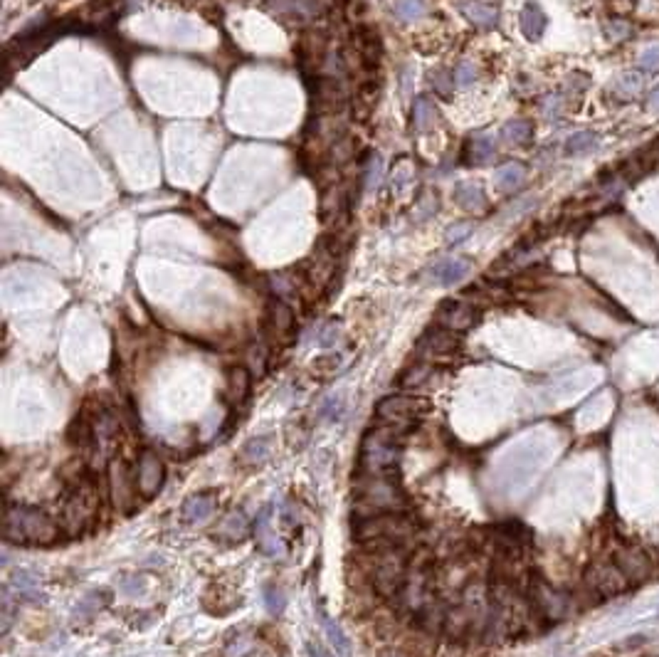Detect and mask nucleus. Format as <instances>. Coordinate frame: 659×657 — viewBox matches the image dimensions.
Returning <instances> with one entry per match:
<instances>
[{
	"instance_id": "nucleus-1",
	"label": "nucleus",
	"mask_w": 659,
	"mask_h": 657,
	"mask_svg": "<svg viewBox=\"0 0 659 657\" xmlns=\"http://www.w3.org/2000/svg\"><path fill=\"white\" fill-rule=\"evenodd\" d=\"M354 494L356 511L361 516L408 509V496L403 492L396 472H358Z\"/></svg>"
},
{
	"instance_id": "nucleus-2",
	"label": "nucleus",
	"mask_w": 659,
	"mask_h": 657,
	"mask_svg": "<svg viewBox=\"0 0 659 657\" xmlns=\"http://www.w3.org/2000/svg\"><path fill=\"white\" fill-rule=\"evenodd\" d=\"M418 534V521L403 511H383V514L358 516L354 524L356 541L366 544L368 548H388V546H405L410 539Z\"/></svg>"
},
{
	"instance_id": "nucleus-3",
	"label": "nucleus",
	"mask_w": 659,
	"mask_h": 657,
	"mask_svg": "<svg viewBox=\"0 0 659 657\" xmlns=\"http://www.w3.org/2000/svg\"><path fill=\"white\" fill-rule=\"evenodd\" d=\"M3 534L13 544H52L60 539V526L35 506H5Z\"/></svg>"
},
{
	"instance_id": "nucleus-4",
	"label": "nucleus",
	"mask_w": 659,
	"mask_h": 657,
	"mask_svg": "<svg viewBox=\"0 0 659 657\" xmlns=\"http://www.w3.org/2000/svg\"><path fill=\"white\" fill-rule=\"evenodd\" d=\"M403 430L398 428H378L366 433L361 445V460L358 472H396V465L401 462L403 445L398 435Z\"/></svg>"
},
{
	"instance_id": "nucleus-5",
	"label": "nucleus",
	"mask_w": 659,
	"mask_h": 657,
	"mask_svg": "<svg viewBox=\"0 0 659 657\" xmlns=\"http://www.w3.org/2000/svg\"><path fill=\"white\" fill-rule=\"evenodd\" d=\"M99 511V492L92 482H80L62 506V526L70 536H80L94 524Z\"/></svg>"
},
{
	"instance_id": "nucleus-6",
	"label": "nucleus",
	"mask_w": 659,
	"mask_h": 657,
	"mask_svg": "<svg viewBox=\"0 0 659 657\" xmlns=\"http://www.w3.org/2000/svg\"><path fill=\"white\" fill-rule=\"evenodd\" d=\"M430 411L427 398L418 396H386L376 406V418L386 425H405Z\"/></svg>"
},
{
	"instance_id": "nucleus-7",
	"label": "nucleus",
	"mask_w": 659,
	"mask_h": 657,
	"mask_svg": "<svg viewBox=\"0 0 659 657\" xmlns=\"http://www.w3.org/2000/svg\"><path fill=\"white\" fill-rule=\"evenodd\" d=\"M109 489H111V499L121 514H131L138 504V484L136 474H131L129 465L121 457H114L109 462Z\"/></svg>"
},
{
	"instance_id": "nucleus-8",
	"label": "nucleus",
	"mask_w": 659,
	"mask_h": 657,
	"mask_svg": "<svg viewBox=\"0 0 659 657\" xmlns=\"http://www.w3.org/2000/svg\"><path fill=\"white\" fill-rule=\"evenodd\" d=\"M163 479H165L163 460L156 452H151V450H146L136 465V484L143 499H151V496L158 494L160 487H163Z\"/></svg>"
},
{
	"instance_id": "nucleus-9",
	"label": "nucleus",
	"mask_w": 659,
	"mask_h": 657,
	"mask_svg": "<svg viewBox=\"0 0 659 657\" xmlns=\"http://www.w3.org/2000/svg\"><path fill=\"white\" fill-rule=\"evenodd\" d=\"M437 324L450 331H467L474 327L479 319V309H474L467 302H454V299H445L437 309Z\"/></svg>"
},
{
	"instance_id": "nucleus-10",
	"label": "nucleus",
	"mask_w": 659,
	"mask_h": 657,
	"mask_svg": "<svg viewBox=\"0 0 659 657\" xmlns=\"http://www.w3.org/2000/svg\"><path fill=\"white\" fill-rule=\"evenodd\" d=\"M264 329H267L269 339L274 341H289L294 334V312L282 302V299H272L267 304V314H264Z\"/></svg>"
},
{
	"instance_id": "nucleus-11",
	"label": "nucleus",
	"mask_w": 659,
	"mask_h": 657,
	"mask_svg": "<svg viewBox=\"0 0 659 657\" xmlns=\"http://www.w3.org/2000/svg\"><path fill=\"white\" fill-rule=\"evenodd\" d=\"M324 57H326L324 33L306 30L302 38H299V45H297V62H299V67H302L304 77H309L311 70H316V67L324 62Z\"/></svg>"
},
{
	"instance_id": "nucleus-12",
	"label": "nucleus",
	"mask_w": 659,
	"mask_h": 657,
	"mask_svg": "<svg viewBox=\"0 0 659 657\" xmlns=\"http://www.w3.org/2000/svg\"><path fill=\"white\" fill-rule=\"evenodd\" d=\"M356 55L361 60V65L366 70H376L378 62H381V35L378 30H373L371 25H358L356 28Z\"/></svg>"
},
{
	"instance_id": "nucleus-13",
	"label": "nucleus",
	"mask_w": 659,
	"mask_h": 657,
	"mask_svg": "<svg viewBox=\"0 0 659 657\" xmlns=\"http://www.w3.org/2000/svg\"><path fill=\"white\" fill-rule=\"evenodd\" d=\"M454 334H457V331H450V329L430 331V334H425L423 339H420L418 354L432 356V359H440V356L454 354V351L459 349V339H457Z\"/></svg>"
},
{
	"instance_id": "nucleus-14",
	"label": "nucleus",
	"mask_w": 659,
	"mask_h": 657,
	"mask_svg": "<svg viewBox=\"0 0 659 657\" xmlns=\"http://www.w3.org/2000/svg\"><path fill=\"white\" fill-rule=\"evenodd\" d=\"M254 539H257V546L262 548L267 556H282L284 548L282 541L277 539L272 529V506H262V511L257 514V521H254Z\"/></svg>"
},
{
	"instance_id": "nucleus-15",
	"label": "nucleus",
	"mask_w": 659,
	"mask_h": 657,
	"mask_svg": "<svg viewBox=\"0 0 659 657\" xmlns=\"http://www.w3.org/2000/svg\"><path fill=\"white\" fill-rule=\"evenodd\" d=\"M469 270H472V265L467 260H462V257H447V260H440L430 267V279L450 287V284L462 282V279L469 274Z\"/></svg>"
},
{
	"instance_id": "nucleus-16",
	"label": "nucleus",
	"mask_w": 659,
	"mask_h": 657,
	"mask_svg": "<svg viewBox=\"0 0 659 657\" xmlns=\"http://www.w3.org/2000/svg\"><path fill=\"white\" fill-rule=\"evenodd\" d=\"M217 509V496L212 492H200L188 496V501L183 504V519L185 524H203L210 519Z\"/></svg>"
},
{
	"instance_id": "nucleus-17",
	"label": "nucleus",
	"mask_w": 659,
	"mask_h": 657,
	"mask_svg": "<svg viewBox=\"0 0 659 657\" xmlns=\"http://www.w3.org/2000/svg\"><path fill=\"white\" fill-rule=\"evenodd\" d=\"M459 10L464 13V18L469 23L479 25V28H494L496 20H499V13L496 8L486 3H479V0H459Z\"/></svg>"
},
{
	"instance_id": "nucleus-18",
	"label": "nucleus",
	"mask_w": 659,
	"mask_h": 657,
	"mask_svg": "<svg viewBox=\"0 0 659 657\" xmlns=\"http://www.w3.org/2000/svg\"><path fill=\"white\" fill-rule=\"evenodd\" d=\"M518 25H521V33L528 40H538L543 35V30H546V15H543V10L536 3H526L521 15H518Z\"/></svg>"
},
{
	"instance_id": "nucleus-19",
	"label": "nucleus",
	"mask_w": 659,
	"mask_h": 657,
	"mask_svg": "<svg viewBox=\"0 0 659 657\" xmlns=\"http://www.w3.org/2000/svg\"><path fill=\"white\" fill-rule=\"evenodd\" d=\"M454 200H457V203H459L464 210H469V213H479V210L486 208V195H484V190H481L476 183H472V180H467V183H457V188H454Z\"/></svg>"
},
{
	"instance_id": "nucleus-20",
	"label": "nucleus",
	"mask_w": 659,
	"mask_h": 657,
	"mask_svg": "<svg viewBox=\"0 0 659 657\" xmlns=\"http://www.w3.org/2000/svg\"><path fill=\"white\" fill-rule=\"evenodd\" d=\"M67 440L75 445L92 447V442H94V416L82 411L80 416L70 423V428H67Z\"/></svg>"
},
{
	"instance_id": "nucleus-21",
	"label": "nucleus",
	"mask_w": 659,
	"mask_h": 657,
	"mask_svg": "<svg viewBox=\"0 0 659 657\" xmlns=\"http://www.w3.org/2000/svg\"><path fill=\"white\" fill-rule=\"evenodd\" d=\"M523 180H526V168L521 163H506L494 173L496 188L504 190V193H513Z\"/></svg>"
},
{
	"instance_id": "nucleus-22",
	"label": "nucleus",
	"mask_w": 659,
	"mask_h": 657,
	"mask_svg": "<svg viewBox=\"0 0 659 657\" xmlns=\"http://www.w3.org/2000/svg\"><path fill=\"white\" fill-rule=\"evenodd\" d=\"M227 388H230V398H232V401L242 403L247 396H250L252 371H247L245 366H235V369H230V376H227Z\"/></svg>"
},
{
	"instance_id": "nucleus-23",
	"label": "nucleus",
	"mask_w": 659,
	"mask_h": 657,
	"mask_svg": "<svg viewBox=\"0 0 659 657\" xmlns=\"http://www.w3.org/2000/svg\"><path fill=\"white\" fill-rule=\"evenodd\" d=\"M272 455V440L269 438H252L250 442L242 447L240 462L242 465H264Z\"/></svg>"
},
{
	"instance_id": "nucleus-24",
	"label": "nucleus",
	"mask_w": 659,
	"mask_h": 657,
	"mask_svg": "<svg viewBox=\"0 0 659 657\" xmlns=\"http://www.w3.org/2000/svg\"><path fill=\"white\" fill-rule=\"evenodd\" d=\"M440 112H437V104H435L430 97H418L413 104V121L415 126L420 129V131H425V129H430L435 121H437Z\"/></svg>"
},
{
	"instance_id": "nucleus-25",
	"label": "nucleus",
	"mask_w": 659,
	"mask_h": 657,
	"mask_svg": "<svg viewBox=\"0 0 659 657\" xmlns=\"http://www.w3.org/2000/svg\"><path fill=\"white\" fill-rule=\"evenodd\" d=\"M10 586L18 593V598L23 596V601H40L43 598L38 593V576L33 571H15L13 578H10Z\"/></svg>"
},
{
	"instance_id": "nucleus-26",
	"label": "nucleus",
	"mask_w": 659,
	"mask_h": 657,
	"mask_svg": "<svg viewBox=\"0 0 659 657\" xmlns=\"http://www.w3.org/2000/svg\"><path fill=\"white\" fill-rule=\"evenodd\" d=\"M247 529H250V524H247L245 511H232V514L227 516L225 521H222L220 534L225 536V539H230V541H240V539H245Z\"/></svg>"
},
{
	"instance_id": "nucleus-27",
	"label": "nucleus",
	"mask_w": 659,
	"mask_h": 657,
	"mask_svg": "<svg viewBox=\"0 0 659 657\" xmlns=\"http://www.w3.org/2000/svg\"><path fill=\"white\" fill-rule=\"evenodd\" d=\"M504 139L508 143H526L533 136V124L526 119H513V121L504 124Z\"/></svg>"
},
{
	"instance_id": "nucleus-28",
	"label": "nucleus",
	"mask_w": 659,
	"mask_h": 657,
	"mask_svg": "<svg viewBox=\"0 0 659 657\" xmlns=\"http://www.w3.org/2000/svg\"><path fill=\"white\" fill-rule=\"evenodd\" d=\"M109 593L107 591H94V593H89V596L85 598L80 605H77V610H75V620H89L92 615L97 613V610H102L104 605L109 603Z\"/></svg>"
},
{
	"instance_id": "nucleus-29",
	"label": "nucleus",
	"mask_w": 659,
	"mask_h": 657,
	"mask_svg": "<svg viewBox=\"0 0 659 657\" xmlns=\"http://www.w3.org/2000/svg\"><path fill=\"white\" fill-rule=\"evenodd\" d=\"M321 623H324V630H326V638H329L331 648L336 650L339 655H349V638H346V633L341 630V625H336L331 618H321Z\"/></svg>"
},
{
	"instance_id": "nucleus-30",
	"label": "nucleus",
	"mask_w": 659,
	"mask_h": 657,
	"mask_svg": "<svg viewBox=\"0 0 659 657\" xmlns=\"http://www.w3.org/2000/svg\"><path fill=\"white\" fill-rule=\"evenodd\" d=\"M254 650H257V640L252 635H237L225 645V657H250Z\"/></svg>"
},
{
	"instance_id": "nucleus-31",
	"label": "nucleus",
	"mask_w": 659,
	"mask_h": 657,
	"mask_svg": "<svg viewBox=\"0 0 659 657\" xmlns=\"http://www.w3.org/2000/svg\"><path fill=\"white\" fill-rule=\"evenodd\" d=\"M264 605H267L269 615H282L287 608V593L279 586H267L264 588Z\"/></svg>"
},
{
	"instance_id": "nucleus-32",
	"label": "nucleus",
	"mask_w": 659,
	"mask_h": 657,
	"mask_svg": "<svg viewBox=\"0 0 659 657\" xmlns=\"http://www.w3.org/2000/svg\"><path fill=\"white\" fill-rule=\"evenodd\" d=\"M595 143H598V136L590 131H580V134H573V136L565 141V151L568 153H585L590 151V148H595Z\"/></svg>"
},
{
	"instance_id": "nucleus-33",
	"label": "nucleus",
	"mask_w": 659,
	"mask_h": 657,
	"mask_svg": "<svg viewBox=\"0 0 659 657\" xmlns=\"http://www.w3.org/2000/svg\"><path fill=\"white\" fill-rule=\"evenodd\" d=\"M472 163H484L494 153V141L491 136H474L472 139Z\"/></svg>"
},
{
	"instance_id": "nucleus-34",
	"label": "nucleus",
	"mask_w": 659,
	"mask_h": 657,
	"mask_svg": "<svg viewBox=\"0 0 659 657\" xmlns=\"http://www.w3.org/2000/svg\"><path fill=\"white\" fill-rule=\"evenodd\" d=\"M396 15L401 20H405V23H410V20H418L425 15V3L423 0H398Z\"/></svg>"
},
{
	"instance_id": "nucleus-35",
	"label": "nucleus",
	"mask_w": 659,
	"mask_h": 657,
	"mask_svg": "<svg viewBox=\"0 0 659 657\" xmlns=\"http://www.w3.org/2000/svg\"><path fill=\"white\" fill-rule=\"evenodd\" d=\"M430 374H432V369H430L427 364H415L413 369H408L405 374L401 376V386H405V388L420 386V384H425V381H427Z\"/></svg>"
},
{
	"instance_id": "nucleus-36",
	"label": "nucleus",
	"mask_w": 659,
	"mask_h": 657,
	"mask_svg": "<svg viewBox=\"0 0 659 657\" xmlns=\"http://www.w3.org/2000/svg\"><path fill=\"white\" fill-rule=\"evenodd\" d=\"M472 230H474V222L462 220V222H454V225H450L445 235H447V242H450V245H454V242L467 240V237L472 235Z\"/></svg>"
},
{
	"instance_id": "nucleus-37",
	"label": "nucleus",
	"mask_w": 659,
	"mask_h": 657,
	"mask_svg": "<svg viewBox=\"0 0 659 657\" xmlns=\"http://www.w3.org/2000/svg\"><path fill=\"white\" fill-rule=\"evenodd\" d=\"M247 359H250L252 374L254 376H264V369H267V351H264V346H254V349H250Z\"/></svg>"
},
{
	"instance_id": "nucleus-38",
	"label": "nucleus",
	"mask_w": 659,
	"mask_h": 657,
	"mask_svg": "<svg viewBox=\"0 0 659 657\" xmlns=\"http://www.w3.org/2000/svg\"><path fill=\"white\" fill-rule=\"evenodd\" d=\"M474 77H476V72H474V67H472L469 62H459V65H457V70H454V82H457L459 87L472 85V82H474Z\"/></svg>"
},
{
	"instance_id": "nucleus-39",
	"label": "nucleus",
	"mask_w": 659,
	"mask_h": 657,
	"mask_svg": "<svg viewBox=\"0 0 659 657\" xmlns=\"http://www.w3.org/2000/svg\"><path fill=\"white\" fill-rule=\"evenodd\" d=\"M311 369H314L316 374H334V371L339 369V356H321V359L314 361Z\"/></svg>"
},
{
	"instance_id": "nucleus-40",
	"label": "nucleus",
	"mask_w": 659,
	"mask_h": 657,
	"mask_svg": "<svg viewBox=\"0 0 659 657\" xmlns=\"http://www.w3.org/2000/svg\"><path fill=\"white\" fill-rule=\"evenodd\" d=\"M640 67L645 70H659V45L655 48H647L640 57Z\"/></svg>"
},
{
	"instance_id": "nucleus-41",
	"label": "nucleus",
	"mask_w": 659,
	"mask_h": 657,
	"mask_svg": "<svg viewBox=\"0 0 659 657\" xmlns=\"http://www.w3.org/2000/svg\"><path fill=\"white\" fill-rule=\"evenodd\" d=\"M381 158H371V168H368V188H373V185H378V180H381Z\"/></svg>"
},
{
	"instance_id": "nucleus-42",
	"label": "nucleus",
	"mask_w": 659,
	"mask_h": 657,
	"mask_svg": "<svg viewBox=\"0 0 659 657\" xmlns=\"http://www.w3.org/2000/svg\"><path fill=\"white\" fill-rule=\"evenodd\" d=\"M336 339H339V327H336V324H329V327H326L324 331H321L319 344H321V346H331Z\"/></svg>"
},
{
	"instance_id": "nucleus-43",
	"label": "nucleus",
	"mask_w": 659,
	"mask_h": 657,
	"mask_svg": "<svg viewBox=\"0 0 659 657\" xmlns=\"http://www.w3.org/2000/svg\"><path fill=\"white\" fill-rule=\"evenodd\" d=\"M432 85H437L440 89L445 92V94H447V92H450V82H447V75H445L442 70L432 72Z\"/></svg>"
},
{
	"instance_id": "nucleus-44",
	"label": "nucleus",
	"mask_w": 659,
	"mask_h": 657,
	"mask_svg": "<svg viewBox=\"0 0 659 657\" xmlns=\"http://www.w3.org/2000/svg\"><path fill=\"white\" fill-rule=\"evenodd\" d=\"M309 655L311 657H329V653H326L319 643H309Z\"/></svg>"
},
{
	"instance_id": "nucleus-45",
	"label": "nucleus",
	"mask_w": 659,
	"mask_h": 657,
	"mask_svg": "<svg viewBox=\"0 0 659 657\" xmlns=\"http://www.w3.org/2000/svg\"><path fill=\"white\" fill-rule=\"evenodd\" d=\"M650 109L659 114V89L655 92V94L650 97Z\"/></svg>"
}]
</instances>
